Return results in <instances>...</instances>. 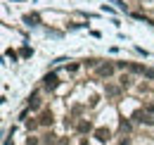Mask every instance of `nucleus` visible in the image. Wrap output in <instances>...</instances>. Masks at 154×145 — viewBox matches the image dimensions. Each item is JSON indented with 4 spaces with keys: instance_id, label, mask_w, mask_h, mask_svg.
Listing matches in <instances>:
<instances>
[{
    "instance_id": "obj_6",
    "label": "nucleus",
    "mask_w": 154,
    "mask_h": 145,
    "mask_svg": "<svg viewBox=\"0 0 154 145\" xmlns=\"http://www.w3.org/2000/svg\"><path fill=\"white\" fill-rule=\"evenodd\" d=\"M78 131H90V121H81V124H78Z\"/></svg>"
},
{
    "instance_id": "obj_7",
    "label": "nucleus",
    "mask_w": 154,
    "mask_h": 145,
    "mask_svg": "<svg viewBox=\"0 0 154 145\" xmlns=\"http://www.w3.org/2000/svg\"><path fill=\"white\" fill-rule=\"evenodd\" d=\"M131 72H137V74H140V72H145V67H140V64H131Z\"/></svg>"
},
{
    "instance_id": "obj_2",
    "label": "nucleus",
    "mask_w": 154,
    "mask_h": 145,
    "mask_svg": "<svg viewBox=\"0 0 154 145\" xmlns=\"http://www.w3.org/2000/svg\"><path fill=\"white\" fill-rule=\"evenodd\" d=\"M133 119H135V121H145V124H154V119L147 114V112H142V109H140V112H135Z\"/></svg>"
},
{
    "instance_id": "obj_1",
    "label": "nucleus",
    "mask_w": 154,
    "mask_h": 145,
    "mask_svg": "<svg viewBox=\"0 0 154 145\" xmlns=\"http://www.w3.org/2000/svg\"><path fill=\"white\" fill-rule=\"evenodd\" d=\"M57 74H48V76H45V79H43V86H45V88H50V91H52V88H57Z\"/></svg>"
},
{
    "instance_id": "obj_5",
    "label": "nucleus",
    "mask_w": 154,
    "mask_h": 145,
    "mask_svg": "<svg viewBox=\"0 0 154 145\" xmlns=\"http://www.w3.org/2000/svg\"><path fill=\"white\" fill-rule=\"evenodd\" d=\"M38 124H40V126H50V124H52V112H50V109H45V112L40 114Z\"/></svg>"
},
{
    "instance_id": "obj_9",
    "label": "nucleus",
    "mask_w": 154,
    "mask_h": 145,
    "mask_svg": "<svg viewBox=\"0 0 154 145\" xmlns=\"http://www.w3.org/2000/svg\"><path fill=\"white\" fill-rule=\"evenodd\" d=\"M107 93H109V95H116V93H119V88H114V86H109V88H107Z\"/></svg>"
},
{
    "instance_id": "obj_10",
    "label": "nucleus",
    "mask_w": 154,
    "mask_h": 145,
    "mask_svg": "<svg viewBox=\"0 0 154 145\" xmlns=\"http://www.w3.org/2000/svg\"><path fill=\"white\" fill-rule=\"evenodd\" d=\"M145 74H147L149 79H154V69H147V72H145Z\"/></svg>"
},
{
    "instance_id": "obj_4",
    "label": "nucleus",
    "mask_w": 154,
    "mask_h": 145,
    "mask_svg": "<svg viewBox=\"0 0 154 145\" xmlns=\"http://www.w3.org/2000/svg\"><path fill=\"white\" fill-rule=\"evenodd\" d=\"M97 74H100V76H107V79H109V76L114 74V64H102V67H97Z\"/></svg>"
},
{
    "instance_id": "obj_3",
    "label": "nucleus",
    "mask_w": 154,
    "mask_h": 145,
    "mask_svg": "<svg viewBox=\"0 0 154 145\" xmlns=\"http://www.w3.org/2000/svg\"><path fill=\"white\" fill-rule=\"evenodd\" d=\"M109 136H112V133H109V128H97V131H95V138L100 140V143H107V140H109Z\"/></svg>"
},
{
    "instance_id": "obj_11",
    "label": "nucleus",
    "mask_w": 154,
    "mask_h": 145,
    "mask_svg": "<svg viewBox=\"0 0 154 145\" xmlns=\"http://www.w3.org/2000/svg\"><path fill=\"white\" fill-rule=\"evenodd\" d=\"M147 112H152V114H154V105H149V107H147Z\"/></svg>"
},
{
    "instance_id": "obj_8",
    "label": "nucleus",
    "mask_w": 154,
    "mask_h": 145,
    "mask_svg": "<svg viewBox=\"0 0 154 145\" xmlns=\"http://www.w3.org/2000/svg\"><path fill=\"white\" fill-rule=\"evenodd\" d=\"M7 57H10L12 62H14V60H17V53H14V50H7Z\"/></svg>"
}]
</instances>
